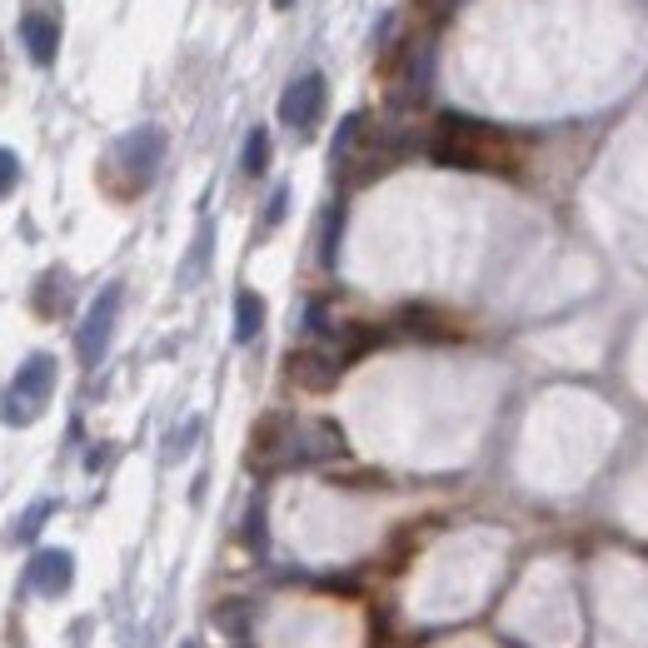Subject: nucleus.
Here are the masks:
<instances>
[{
	"mask_svg": "<svg viewBox=\"0 0 648 648\" xmlns=\"http://www.w3.org/2000/svg\"><path fill=\"white\" fill-rule=\"evenodd\" d=\"M259 324H265V300H259L255 290H239V300H235V339L239 345H249V339L259 335Z\"/></svg>",
	"mask_w": 648,
	"mask_h": 648,
	"instance_id": "6e6552de",
	"label": "nucleus"
},
{
	"mask_svg": "<svg viewBox=\"0 0 648 648\" xmlns=\"http://www.w3.org/2000/svg\"><path fill=\"white\" fill-rule=\"evenodd\" d=\"M290 375L300 379V384H310V389H329V384H335V365H329V359H320L314 349H304V355L290 359Z\"/></svg>",
	"mask_w": 648,
	"mask_h": 648,
	"instance_id": "1a4fd4ad",
	"label": "nucleus"
},
{
	"mask_svg": "<svg viewBox=\"0 0 648 648\" xmlns=\"http://www.w3.org/2000/svg\"><path fill=\"white\" fill-rule=\"evenodd\" d=\"M270 170V135L265 130H249L245 141V175H265Z\"/></svg>",
	"mask_w": 648,
	"mask_h": 648,
	"instance_id": "9d476101",
	"label": "nucleus"
},
{
	"mask_svg": "<svg viewBox=\"0 0 648 648\" xmlns=\"http://www.w3.org/2000/svg\"><path fill=\"white\" fill-rule=\"evenodd\" d=\"M115 310H120V284H110L96 300V310L86 314V324H80V339H76L80 365H100V355L110 345V329H115Z\"/></svg>",
	"mask_w": 648,
	"mask_h": 648,
	"instance_id": "7ed1b4c3",
	"label": "nucleus"
},
{
	"mask_svg": "<svg viewBox=\"0 0 648 648\" xmlns=\"http://www.w3.org/2000/svg\"><path fill=\"white\" fill-rule=\"evenodd\" d=\"M275 5H280V11H290V5H294V0H275Z\"/></svg>",
	"mask_w": 648,
	"mask_h": 648,
	"instance_id": "2eb2a0df",
	"label": "nucleus"
},
{
	"mask_svg": "<svg viewBox=\"0 0 648 648\" xmlns=\"http://www.w3.org/2000/svg\"><path fill=\"white\" fill-rule=\"evenodd\" d=\"M15 180H21V160H15V155H11V150H0V194L11 190V185H15Z\"/></svg>",
	"mask_w": 648,
	"mask_h": 648,
	"instance_id": "f8f14e48",
	"label": "nucleus"
},
{
	"mask_svg": "<svg viewBox=\"0 0 648 648\" xmlns=\"http://www.w3.org/2000/svg\"><path fill=\"white\" fill-rule=\"evenodd\" d=\"M55 389V359L51 355H31L11 379V394H5V420L11 424H31L45 410Z\"/></svg>",
	"mask_w": 648,
	"mask_h": 648,
	"instance_id": "f03ea898",
	"label": "nucleus"
},
{
	"mask_svg": "<svg viewBox=\"0 0 648 648\" xmlns=\"http://www.w3.org/2000/svg\"><path fill=\"white\" fill-rule=\"evenodd\" d=\"M404 324H410V329H420L424 339H449V324H439L429 310H420V304H414V310H404Z\"/></svg>",
	"mask_w": 648,
	"mask_h": 648,
	"instance_id": "9b49d317",
	"label": "nucleus"
},
{
	"mask_svg": "<svg viewBox=\"0 0 648 648\" xmlns=\"http://www.w3.org/2000/svg\"><path fill=\"white\" fill-rule=\"evenodd\" d=\"M160 155H165V135L155 125H145V130H135V135H125L120 141V165L130 170V180H135V190H141L145 180L155 175V165H160Z\"/></svg>",
	"mask_w": 648,
	"mask_h": 648,
	"instance_id": "39448f33",
	"label": "nucleus"
},
{
	"mask_svg": "<svg viewBox=\"0 0 648 648\" xmlns=\"http://www.w3.org/2000/svg\"><path fill=\"white\" fill-rule=\"evenodd\" d=\"M280 215H284V190L270 200V215H265V220H270V225H280Z\"/></svg>",
	"mask_w": 648,
	"mask_h": 648,
	"instance_id": "4468645a",
	"label": "nucleus"
},
{
	"mask_svg": "<svg viewBox=\"0 0 648 648\" xmlns=\"http://www.w3.org/2000/svg\"><path fill=\"white\" fill-rule=\"evenodd\" d=\"M45 514H51V504H35V509H31V518L21 524V539H31V534L41 529V518H45Z\"/></svg>",
	"mask_w": 648,
	"mask_h": 648,
	"instance_id": "ddd939ff",
	"label": "nucleus"
},
{
	"mask_svg": "<svg viewBox=\"0 0 648 648\" xmlns=\"http://www.w3.org/2000/svg\"><path fill=\"white\" fill-rule=\"evenodd\" d=\"M21 41H25V51H31L35 65H51L55 51H60V21H55V15H45V11L25 15V21H21Z\"/></svg>",
	"mask_w": 648,
	"mask_h": 648,
	"instance_id": "0eeeda50",
	"label": "nucleus"
},
{
	"mask_svg": "<svg viewBox=\"0 0 648 648\" xmlns=\"http://www.w3.org/2000/svg\"><path fill=\"white\" fill-rule=\"evenodd\" d=\"M70 573H76V559L65 549H45V554H35V563H31V589H41V594H65L70 589Z\"/></svg>",
	"mask_w": 648,
	"mask_h": 648,
	"instance_id": "423d86ee",
	"label": "nucleus"
},
{
	"mask_svg": "<svg viewBox=\"0 0 648 648\" xmlns=\"http://www.w3.org/2000/svg\"><path fill=\"white\" fill-rule=\"evenodd\" d=\"M429 150H434V160L454 165V170H504L509 165L504 130L484 125L474 115H444Z\"/></svg>",
	"mask_w": 648,
	"mask_h": 648,
	"instance_id": "f257e3e1",
	"label": "nucleus"
},
{
	"mask_svg": "<svg viewBox=\"0 0 648 648\" xmlns=\"http://www.w3.org/2000/svg\"><path fill=\"white\" fill-rule=\"evenodd\" d=\"M320 110H324V76H300V80H290V90H284V100H280V120L290 130H314V120H320Z\"/></svg>",
	"mask_w": 648,
	"mask_h": 648,
	"instance_id": "20e7f679",
	"label": "nucleus"
}]
</instances>
